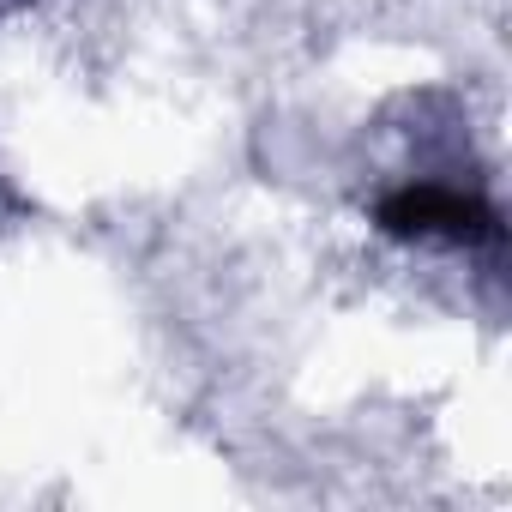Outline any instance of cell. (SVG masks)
<instances>
[{"label":"cell","instance_id":"6da1fadb","mask_svg":"<svg viewBox=\"0 0 512 512\" xmlns=\"http://www.w3.org/2000/svg\"><path fill=\"white\" fill-rule=\"evenodd\" d=\"M374 223L398 241H446V247H482L500 241V211L476 193L440 187V181H410L392 187L374 205Z\"/></svg>","mask_w":512,"mask_h":512}]
</instances>
